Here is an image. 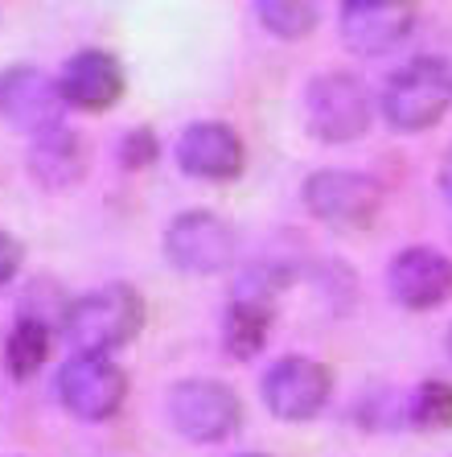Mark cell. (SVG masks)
Masks as SVG:
<instances>
[{
    "mask_svg": "<svg viewBox=\"0 0 452 457\" xmlns=\"http://www.w3.org/2000/svg\"><path fill=\"white\" fill-rule=\"evenodd\" d=\"M144 297L132 285H103L86 297L70 301L62 313V338L74 354H111L140 334Z\"/></svg>",
    "mask_w": 452,
    "mask_h": 457,
    "instance_id": "6da1fadb",
    "label": "cell"
},
{
    "mask_svg": "<svg viewBox=\"0 0 452 457\" xmlns=\"http://www.w3.org/2000/svg\"><path fill=\"white\" fill-rule=\"evenodd\" d=\"M452 104V66L440 58H411L382 87V120L395 132H423L440 124Z\"/></svg>",
    "mask_w": 452,
    "mask_h": 457,
    "instance_id": "7a4b0ae2",
    "label": "cell"
},
{
    "mask_svg": "<svg viewBox=\"0 0 452 457\" xmlns=\"http://www.w3.org/2000/svg\"><path fill=\"white\" fill-rule=\"evenodd\" d=\"M308 112V132L325 145H349L370 128V91L357 75L346 71H329L308 83L305 96Z\"/></svg>",
    "mask_w": 452,
    "mask_h": 457,
    "instance_id": "3957f363",
    "label": "cell"
},
{
    "mask_svg": "<svg viewBox=\"0 0 452 457\" xmlns=\"http://www.w3.org/2000/svg\"><path fill=\"white\" fill-rule=\"evenodd\" d=\"M168 420L193 445H214L242 425L239 395L218 379H190L168 392Z\"/></svg>",
    "mask_w": 452,
    "mask_h": 457,
    "instance_id": "277c9868",
    "label": "cell"
},
{
    "mask_svg": "<svg viewBox=\"0 0 452 457\" xmlns=\"http://www.w3.org/2000/svg\"><path fill=\"white\" fill-rule=\"evenodd\" d=\"M300 194H305V206L313 219H321L329 227H341V231L370 227L382 206L379 181L357 170H316Z\"/></svg>",
    "mask_w": 452,
    "mask_h": 457,
    "instance_id": "5b68a950",
    "label": "cell"
},
{
    "mask_svg": "<svg viewBox=\"0 0 452 457\" xmlns=\"http://www.w3.org/2000/svg\"><path fill=\"white\" fill-rule=\"evenodd\" d=\"M168 264L190 272V277H214L226 272L234 260V231L226 219L210 211H185L177 214L165 231Z\"/></svg>",
    "mask_w": 452,
    "mask_h": 457,
    "instance_id": "8992f818",
    "label": "cell"
},
{
    "mask_svg": "<svg viewBox=\"0 0 452 457\" xmlns=\"http://www.w3.org/2000/svg\"><path fill=\"white\" fill-rule=\"evenodd\" d=\"M127 395V379L107 354H74L58 371V400L78 420L116 416Z\"/></svg>",
    "mask_w": 452,
    "mask_h": 457,
    "instance_id": "52a82bcc",
    "label": "cell"
},
{
    "mask_svg": "<svg viewBox=\"0 0 452 457\" xmlns=\"http://www.w3.org/2000/svg\"><path fill=\"white\" fill-rule=\"evenodd\" d=\"M66 96L58 79H50L37 66H9L0 71V120L17 132H50L62 124Z\"/></svg>",
    "mask_w": 452,
    "mask_h": 457,
    "instance_id": "ba28073f",
    "label": "cell"
},
{
    "mask_svg": "<svg viewBox=\"0 0 452 457\" xmlns=\"http://www.w3.org/2000/svg\"><path fill=\"white\" fill-rule=\"evenodd\" d=\"M415 29V0H341V42L362 58L399 50Z\"/></svg>",
    "mask_w": 452,
    "mask_h": 457,
    "instance_id": "9c48e42d",
    "label": "cell"
},
{
    "mask_svg": "<svg viewBox=\"0 0 452 457\" xmlns=\"http://www.w3.org/2000/svg\"><path fill=\"white\" fill-rule=\"evenodd\" d=\"M329 387H333V379H329L325 362L288 354L263 375V404L280 420H313L325 408Z\"/></svg>",
    "mask_w": 452,
    "mask_h": 457,
    "instance_id": "30bf717a",
    "label": "cell"
},
{
    "mask_svg": "<svg viewBox=\"0 0 452 457\" xmlns=\"http://www.w3.org/2000/svg\"><path fill=\"white\" fill-rule=\"evenodd\" d=\"M242 161L247 153L239 132L218 120H198L177 140V165L198 181H234L242 173Z\"/></svg>",
    "mask_w": 452,
    "mask_h": 457,
    "instance_id": "8fae6325",
    "label": "cell"
},
{
    "mask_svg": "<svg viewBox=\"0 0 452 457\" xmlns=\"http://www.w3.org/2000/svg\"><path fill=\"white\" fill-rule=\"evenodd\" d=\"M387 285L403 309H436L452 293V260L431 247H407L390 260Z\"/></svg>",
    "mask_w": 452,
    "mask_h": 457,
    "instance_id": "7c38bea8",
    "label": "cell"
},
{
    "mask_svg": "<svg viewBox=\"0 0 452 457\" xmlns=\"http://www.w3.org/2000/svg\"><path fill=\"white\" fill-rule=\"evenodd\" d=\"M58 87H62L66 104L78 112H107L124 96V66L107 50H78L62 66Z\"/></svg>",
    "mask_w": 452,
    "mask_h": 457,
    "instance_id": "4fadbf2b",
    "label": "cell"
},
{
    "mask_svg": "<svg viewBox=\"0 0 452 457\" xmlns=\"http://www.w3.org/2000/svg\"><path fill=\"white\" fill-rule=\"evenodd\" d=\"M29 173L42 181L45 190H66L86 173V145L74 137L70 128H50L37 132L29 145Z\"/></svg>",
    "mask_w": 452,
    "mask_h": 457,
    "instance_id": "5bb4252c",
    "label": "cell"
},
{
    "mask_svg": "<svg viewBox=\"0 0 452 457\" xmlns=\"http://www.w3.org/2000/svg\"><path fill=\"white\" fill-rule=\"evenodd\" d=\"M275 309L272 301L263 297H234L231 309H226V321H222V346L234 359H255L267 342V330H272Z\"/></svg>",
    "mask_w": 452,
    "mask_h": 457,
    "instance_id": "9a60e30c",
    "label": "cell"
},
{
    "mask_svg": "<svg viewBox=\"0 0 452 457\" xmlns=\"http://www.w3.org/2000/svg\"><path fill=\"white\" fill-rule=\"evenodd\" d=\"M50 321L37 318V313H21V321L9 330L4 338V367H9L12 379H29L45 367L50 359Z\"/></svg>",
    "mask_w": 452,
    "mask_h": 457,
    "instance_id": "2e32d148",
    "label": "cell"
},
{
    "mask_svg": "<svg viewBox=\"0 0 452 457\" xmlns=\"http://www.w3.org/2000/svg\"><path fill=\"white\" fill-rule=\"evenodd\" d=\"M255 12L267 33L296 42L316 29V0H255Z\"/></svg>",
    "mask_w": 452,
    "mask_h": 457,
    "instance_id": "e0dca14e",
    "label": "cell"
},
{
    "mask_svg": "<svg viewBox=\"0 0 452 457\" xmlns=\"http://www.w3.org/2000/svg\"><path fill=\"white\" fill-rule=\"evenodd\" d=\"M407 416L415 428H452V383L428 379L407 400Z\"/></svg>",
    "mask_w": 452,
    "mask_h": 457,
    "instance_id": "ac0fdd59",
    "label": "cell"
},
{
    "mask_svg": "<svg viewBox=\"0 0 452 457\" xmlns=\"http://www.w3.org/2000/svg\"><path fill=\"white\" fill-rule=\"evenodd\" d=\"M119 161H124V170H144L157 161V132L152 128H132L119 145Z\"/></svg>",
    "mask_w": 452,
    "mask_h": 457,
    "instance_id": "d6986e66",
    "label": "cell"
},
{
    "mask_svg": "<svg viewBox=\"0 0 452 457\" xmlns=\"http://www.w3.org/2000/svg\"><path fill=\"white\" fill-rule=\"evenodd\" d=\"M21 260H25L21 239H12L9 231H0V288L12 285V277L21 272Z\"/></svg>",
    "mask_w": 452,
    "mask_h": 457,
    "instance_id": "ffe728a7",
    "label": "cell"
},
{
    "mask_svg": "<svg viewBox=\"0 0 452 457\" xmlns=\"http://www.w3.org/2000/svg\"><path fill=\"white\" fill-rule=\"evenodd\" d=\"M440 190H444V198H448V206H452V149H448V157H444V165H440Z\"/></svg>",
    "mask_w": 452,
    "mask_h": 457,
    "instance_id": "44dd1931",
    "label": "cell"
},
{
    "mask_svg": "<svg viewBox=\"0 0 452 457\" xmlns=\"http://www.w3.org/2000/svg\"><path fill=\"white\" fill-rule=\"evenodd\" d=\"M448 351H452V330H448Z\"/></svg>",
    "mask_w": 452,
    "mask_h": 457,
    "instance_id": "7402d4cb",
    "label": "cell"
},
{
    "mask_svg": "<svg viewBox=\"0 0 452 457\" xmlns=\"http://www.w3.org/2000/svg\"><path fill=\"white\" fill-rule=\"evenodd\" d=\"M247 457H259V453H247Z\"/></svg>",
    "mask_w": 452,
    "mask_h": 457,
    "instance_id": "603a6c76",
    "label": "cell"
}]
</instances>
